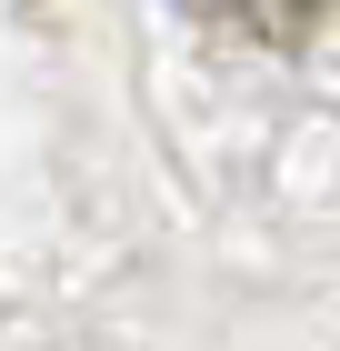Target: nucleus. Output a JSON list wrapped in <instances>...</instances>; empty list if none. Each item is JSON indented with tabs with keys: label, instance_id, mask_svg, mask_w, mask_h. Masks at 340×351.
I'll use <instances>...</instances> for the list:
<instances>
[{
	"label": "nucleus",
	"instance_id": "1",
	"mask_svg": "<svg viewBox=\"0 0 340 351\" xmlns=\"http://www.w3.org/2000/svg\"><path fill=\"white\" fill-rule=\"evenodd\" d=\"M190 10H200V21H220V30H250V40H311L320 30V10H330V0H190Z\"/></svg>",
	"mask_w": 340,
	"mask_h": 351
}]
</instances>
